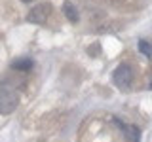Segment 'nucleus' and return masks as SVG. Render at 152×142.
Returning <instances> with one entry per match:
<instances>
[{"instance_id": "7", "label": "nucleus", "mask_w": 152, "mask_h": 142, "mask_svg": "<svg viewBox=\"0 0 152 142\" xmlns=\"http://www.w3.org/2000/svg\"><path fill=\"white\" fill-rule=\"evenodd\" d=\"M97 46H99V44H93V49L89 47L88 51H89V53H93V55H95V53H99V47H97Z\"/></svg>"}, {"instance_id": "2", "label": "nucleus", "mask_w": 152, "mask_h": 142, "mask_svg": "<svg viewBox=\"0 0 152 142\" xmlns=\"http://www.w3.org/2000/svg\"><path fill=\"white\" fill-rule=\"evenodd\" d=\"M112 76H114V83H116L120 89H129L131 87V82H133V70H131V66L120 64L116 70H114Z\"/></svg>"}, {"instance_id": "1", "label": "nucleus", "mask_w": 152, "mask_h": 142, "mask_svg": "<svg viewBox=\"0 0 152 142\" xmlns=\"http://www.w3.org/2000/svg\"><path fill=\"white\" fill-rule=\"evenodd\" d=\"M17 102H19V97H17L15 89H12L6 82H4L0 85V112H2L4 116L12 114L17 108Z\"/></svg>"}, {"instance_id": "8", "label": "nucleus", "mask_w": 152, "mask_h": 142, "mask_svg": "<svg viewBox=\"0 0 152 142\" xmlns=\"http://www.w3.org/2000/svg\"><path fill=\"white\" fill-rule=\"evenodd\" d=\"M23 2H32V0H23Z\"/></svg>"}, {"instance_id": "6", "label": "nucleus", "mask_w": 152, "mask_h": 142, "mask_svg": "<svg viewBox=\"0 0 152 142\" xmlns=\"http://www.w3.org/2000/svg\"><path fill=\"white\" fill-rule=\"evenodd\" d=\"M139 49L142 51L145 55H148V57H152V46L148 44V42H145V40H141L139 42Z\"/></svg>"}, {"instance_id": "4", "label": "nucleus", "mask_w": 152, "mask_h": 142, "mask_svg": "<svg viewBox=\"0 0 152 142\" xmlns=\"http://www.w3.org/2000/svg\"><path fill=\"white\" fill-rule=\"evenodd\" d=\"M12 68H13V70H21V72H25V70H31V68H32V59H28V57L15 59V61L12 63Z\"/></svg>"}, {"instance_id": "5", "label": "nucleus", "mask_w": 152, "mask_h": 142, "mask_svg": "<svg viewBox=\"0 0 152 142\" xmlns=\"http://www.w3.org/2000/svg\"><path fill=\"white\" fill-rule=\"evenodd\" d=\"M65 15L69 17V21H78V12H76V8L72 6V2H65Z\"/></svg>"}, {"instance_id": "9", "label": "nucleus", "mask_w": 152, "mask_h": 142, "mask_svg": "<svg viewBox=\"0 0 152 142\" xmlns=\"http://www.w3.org/2000/svg\"><path fill=\"white\" fill-rule=\"evenodd\" d=\"M150 89H152V82H150Z\"/></svg>"}, {"instance_id": "3", "label": "nucleus", "mask_w": 152, "mask_h": 142, "mask_svg": "<svg viewBox=\"0 0 152 142\" xmlns=\"http://www.w3.org/2000/svg\"><path fill=\"white\" fill-rule=\"evenodd\" d=\"M50 13H51L50 4H38V6H34L27 13V21L34 23V25H42V23H46V19H48Z\"/></svg>"}]
</instances>
